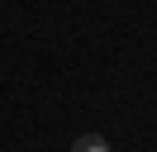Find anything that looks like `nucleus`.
Returning <instances> with one entry per match:
<instances>
[{"label":"nucleus","instance_id":"1","mask_svg":"<svg viewBox=\"0 0 157 152\" xmlns=\"http://www.w3.org/2000/svg\"><path fill=\"white\" fill-rule=\"evenodd\" d=\"M71 152H109V138H100V133H81V138H71Z\"/></svg>","mask_w":157,"mask_h":152}]
</instances>
